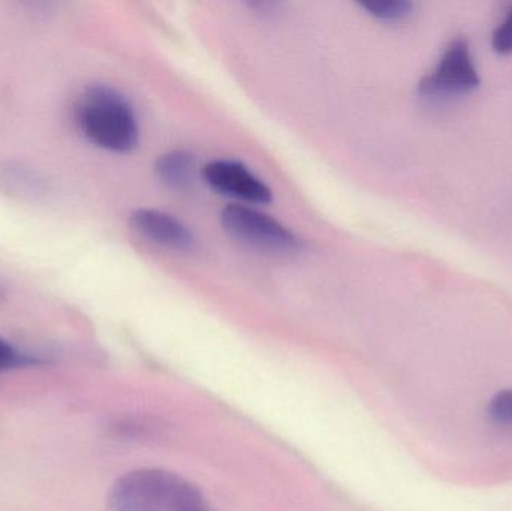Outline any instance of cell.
<instances>
[{
	"mask_svg": "<svg viewBox=\"0 0 512 511\" xmlns=\"http://www.w3.org/2000/svg\"><path fill=\"white\" fill-rule=\"evenodd\" d=\"M107 511H215L191 483L177 474L141 468L111 486Z\"/></svg>",
	"mask_w": 512,
	"mask_h": 511,
	"instance_id": "1",
	"label": "cell"
},
{
	"mask_svg": "<svg viewBox=\"0 0 512 511\" xmlns=\"http://www.w3.org/2000/svg\"><path fill=\"white\" fill-rule=\"evenodd\" d=\"M492 47L501 56L512 54V6L492 35Z\"/></svg>",
	"mask_w": 512,
	"mask_h": 511,
	"instance_id": "12",
	"label": "cell"
},
{
	"mask_svg": "<svg viewBox=\"0 0 512 511\" xmlns=\"http://www.w3.org/2000/svg\"><path fill=\"white\" fill-rule=\"evenodd\" d=\"M6 185L9 186V189L14 192H18V194L24 195H38L39 192H42V183L32 171L23 170V168H18V170H9L6 173V176L3 177Z\"/></svg>",
	"mask_w": 512,
	"mask_h": 511,
	"instance_id": "11",
	"label": "cell"
},
{
	"mask_svg": "<svg viewBox=\"0 0 512 511\" xmlns=\"http://www.w3.org/2000/svg\"><path fill=\"white\" fill-rule=\"evenodd\" d=\"M367 14L381 21H402L414 11V3L409 0H366L360 3Z\"/></svg>",
	"mask_w": 512,
	"mask_h": 511,
	"instance_id": "8",
	"label": "cell"
},
{
	"mask_svg": "<svg viewBox=\"0 0 512 511\" xmlns=\"http://www.w3.org/2000/svg\"><path fill=\"white\" fill-rule=\"evenodd\" d=\"M0 297H2V291H0Z\"/></svg>",
	"mask_w": 512,
	"mask_h": 511,
	"instance_id": "13",
	"label": "cell"
},
{
	"mask_svg": "<svg viewBox=\"0 0 512 511\" xmlns=\"http://www.w3.org/2000/svg\"><path fill=\"white\" fill-rule=\"evenodd\" d=\"M481 78L468 39H453L435 68L420 81V93L430 99L453 98L475 92Z\"/></svg>",
	"mask_w": 512,
	"mask_h": 511,
	"instance_id": "4",
	"label": "cell"
},
{
	"mask_svg": "<svg viewBox=\"0 0 512 511\" xmlns=\"http://www.w3.org/2000/svg\"><path fill=\"white\" fill-rule=\"evenodd\" d=\"M75 122L90 143L108 152L128 153L138 144L140 129L134 108L114 87H87L75 105Z\"/></svg>",
	"mask_w": 512,
	"mask_h": 511,
	"instance_id": "2",
	"label": "cell"
},
{
	"mask_svg": "<svg viewBox=\"0 0 512 511\" xmlns=\"http://www.w3.org/2000/svg\"><path fill=\"white\" fill-rule=\"evenodd\" d=\"M487 416L493 425L512 431V390H502L493 396L487 407Z\"/></svg>",
	"mask_w": 512,
	"mask_h": 511,
	"instance_id": "10",
	"label": "cell"
},
{
	"mask_svg": "<svg viewBox=\"0 0 512 511\" xmlns=\"http://www.w3.org/2000/svg\"><path fill=\"white\" fill-rule=\"evenodd\" d=\"M195 161L185 150H173L158 159L156 173L159 179L174 189L186 188L194 179Z\"/></svg>",
	"mask_w": 512,
	"mask_h": 511,
	"instance_id": "7",
	"label": "cell"
},
{
	"mask_svg": "<svg viewBox=\"0 0 512 511\" xmlns=\"http://www.w3.org/2000/svg\"><path fill=\"white\" fill-rule=\"evenodd\" d=\"M203 179L215 191L246 203L265 204L271 201V189L240 162L225 159L210 162L203 168Z\"/></svg>",
	"mask_w": 512,
	"mask_h": 511,
	"instance_id": "5",
	"label": "cell"
},
{
	"mask_svg": "<svg viewBox=\"0 0 512 511\" xmlns=\"http://www.w3.org/2000/svg\"><path fill=\"white\" fill-rule=\"evenodd\" d=\"M44 360L38 356L18 350L11 342L0 338V374L2 372L15 371V369L32 368L42 365Z\"/></svg>",
	"mask_w": 512,
	"mask_h": 511,
	"instance_id": "9",
	"label": "cell"
},
{
	"mask_svg": "<svg viewBox=\"0 0 512 511\" xmlns=\"http://www.w3.org/2000/svg\"><path fill=\"white\" fill-rule=\"evenodd\" d=\"M131 227L144 239L174 251H192L197 245L192 231L173 215L155 209H138L132 212Z\"/></svg>",
	"mask_w": 512,
	"mask_h": 511,
	"instance_id": "6",
	"label": "cell"
},
{
	"mask_svg": "<svg viewBox=\"0 0 512 511\" xmlns=\"http://www.w3.org/2000/svg\"><path fill=\"white\" fill-rule=\"evenodd\" d=\"M222 225L233 239L268 254H294L301 240L271 216L243 204H231L222 210Z\"/></svg>",
	"mask_w": 512,
	"mask_h": 511,
	"instance_id": "3",
	"label": "cell"
}]
</instances>
